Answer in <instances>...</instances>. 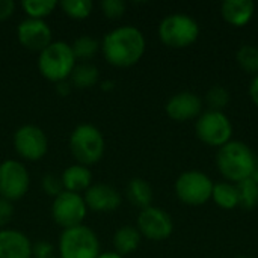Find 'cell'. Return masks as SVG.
<instances>
[{"instance_id": "obj_6", "label": "cell", "mask_w": 258, "mask_h": 258, "mask_svg": "<svg viewBox=\"0 0 258 258\" xmlns=\"http://www.w3.org/2000/svg\"><path fill=\"white\" fill-rule=\"evenodd\" d=\"M59 258H97L100 242L97 234L86 225L67 228L59 236Z\"/></svg>"}, {"instance_id": "obj_25", "label": "cell", "mask_w": 258, "mask_h": 258, "mask_svg": "<svg viewBox=\"0 0 258 258\" xmlns=\"http://www.w3.org/2000/svg\"><path fill=\"white\" fill-rule=\"evenodd\" d=\"M71 48H73L76 60L80 59L85 62V60L92 59L97 54V51L100 50V44L95 38H92L89 35H82L73 42Z\"/></svg>"}, {"instance_id": "obj_29", "label": "cell", "mask_w": 258, "mask_h": 258, "mask_svg": "<svg viewBox=\"0 0 258 258\" xmlns=\"http://www.w3.org/2000/svg\"><path fill=\"white\" fill-rule=\"evenodd\" d=\"M41 184H42L44 194L48 195V197L56 198L57 195H60V194L63 192L62 180H60V177H57V175H54V174H45V175L42 177Z\"/></svg>"}, {"instance_id": "obj_27", "label": "cell", "mask_w": 258, "mask_h": 258, "mask_svg": "<svg viewBox=\"0 0 258 258\" xmlns=\"http://www.w3.org/2000/svg\"><path fill=\"white\" fill-rule=\"evenodd\" d=\"M60 8L70 18L83 20L91 15L94 3L91 0H63L60 2Z\"/></svg>"}, {"instance_id": "obj_35", "label": "cell", "mask_w": 258, "mask_h": 258, "mask_svg": "<svg viewBox=\"0 0 258 258\" xmlns=\"http://www.w3.org/2000/svg\"><path fill=\"white\" fill-rule=\"evenodd\" d=\"M56 91H57V94H60L62 97H65V95H68L70 91H71V83H68L67 80L59 82V83H56Z\"/></svg>"}, {"instance_id": "obj_16", "label": "cell", "mask_w": 258, "mask_h": 258, "mask_svg": "<svg viewBox=\"0 0 258 258\" xmlns=\"http://www.w3.org/2000/svg\"><path fill=\"white\" fill-rule=\"evenodd\" d=\"M0 258H32V242L18 230H0Z\"/></svg>"}, {"instance_id": "obj_12", "label": "cell", "mask_w": 258, "mask_h": 258, "mask_svg": "<svg viewBox=\"0 0 258 258\" xmlns=\"http://www.w3.org/2000/svg\"><path fill=\"white\" fill-rule=\"evenodd\" d=\"M142 237L153 240V242H162L166 240L172 231H174V222L168 212L150 206L144 210H141L138 216V227Z\"/></svg>"}, {"instance_id": "obj_2", "label": "cell", "mask_w": 258, "mask_h": 258, "mask_svg": "<svg viewBox=\"0 0 258 258\" xmlns=\"http://www.w3.org/2000/svg\"><path fill=\"white\" fill-rule=\"evenodd\" d=\"M216 166L225 181L240 183L257 171L258 162L254 151L242 141H230L218 150Z\"/></svg>"}, {"instance_id": "obj_3", "label": "cell", "mask_w": 258, "mask_h": 258, "mask_svg": "<svg viewBox=\"0 0 258 258\" xmlns=\"http://www.w3.org/2000/svg\"><path fill=\"white\" fill-rule=\"evenodd\" d=\"M76 67V57L70 44L54 41L45 47L38 57V70L50 82L59 83L70 79Z\"/></svg>"}, {"instance_id": "obj_36", "label": "cell", "mask_w": 258, "mask_h": 258, "mask_svg": "<svg viewBox=\"0 0 258 258\" xmlns=\"http://www.w3.org/2000/svg\"><path fill=\"white\" fill-rule=\"evenodd\" d=\"M97 258H124L121 257L119 254H116V252H103V254H100Z\"/></svg>"}, {"instance_id": "obj_31", "label": "cell", "mask_w": 258, "mask_h": 258, "mask_svg": "<svg viewBox=\"0 0 258 258\" xmlns=\"http://www.w3.org/2000/svg\"><path fill=\"white\" fill-rule=\"evenodd\" d=\"M54 249L53 245L47 240H38L36 243H32V257L33 258H53Z\"/></svg>"}, {"instance_id": "obj_1", "label": "cell", "mask_w": 258, "mask_h": 258, "mask_svg": "<svg viewBox=\"0 0 258 258\" xmlns=\"http://www.w3.org/2000/svg\"><path fill=\"white\" fill-rule=\"evenodd\" d=\"M145 36L135 26H121L107 32L101 41L104 59L118 68L136 65L145 53Z\"/></svg>"}, {"instance_id": "obj_22", "label": "cell", "mask_w": 258, "mask_h": 258, "mask_svg": "<svg viewBox=\"0 0 258 258\" xmlns=\"http://www.w3.org/2000/svg\"><path fill=\"white\" fill-rule=\"evenodd\" d=\"M98 77H100V71L95 65H92L89 62H82L74 67V70L70 76V83L74 88L86 89V88L94 86L98 82Z\"/></svg>"}, {"instance_id": "obj_26", "label": "cell", "mask_w": 258, "mask_h": 258, "mask_svg": "<svg viewBox=\"0 0 258 258\" xmlns=\"http://www.w3.org/2000/svg\"><path fill=\"white\" fill-rule=\"evenodd\" d=\"M59 3L56 0H23L21 8L27 14L29 18L44 20V17L50 15Z\"/></svg>"}, {"instance_id": "obj_39", "label": "cell", "mask_w": 258, "mask_h": 258, "mask_svg": "<svg viewBox=\"0 0 258 258\" xmlns=\"http://www.w3.org/2000/svg\"><path fill=\"white\" fill-rule=\"evenodd\" d=\"M237 258H249V257H237Z\"/></svg>"}, {"instance_id": "obj_32", "label": "cell", "mask_w": 258, "mask_h": 258, "mask_svg": "<svg viewBox=\"0 0 258 258\" xmlns=\"http://www.w3.org/2000/svg\"><path fill=\"white\" fill-rule=\"evenodd\" d=\"M12 216H14L12 203L0 197V230H3V227H6L11 222Z\"/></svg>"}, {"instance_id": "obj_38", "label": "cell", "mask_w": 258, "mask_h": 258, "mask_svg": "<svg viewBox=\"0 0 258 258\" xmlns=\"http://www.w3.org/2000/svg\"><path fill=\"white\" fill-rule=\"evenodd\" d=\"M252 180H254V181L258 184V168H257V171L254 172V175H252Z\"/></svg>"}, {"instance_id": "obj_11", "label": "cell", "mask_w": 258, "mask_h": 258, "mask_svg": "<svg viewBox=\"0 0 258 258\" xmlns=\"http://www.w3.org/2000/svg\"><path fill=\"white\" fill-rule=\"evenodd\" d=\"M14 148L24 160H41L48 151V139L42 128L24 124L14 133Z\"/></svg>"}, {"instance_id": "obj_19", "label": "cell", "mask_w": 258, "mask_h": 258, "mask_svg": "<svg viewBox=\"0 0 258 258\" xmlns=\"http://www.w3.org/2000/svg\"><path fill=\"white\" fill-rule=\"evenodd\" d=\"M141 240H142V236H141V233H139V230L136 227L124 225V227L118 228L115 231V234H113L115 252L119 254L121 257L130 255L139 248Z\"/></svg>"}, {"instance_id": "obj_28", "label": "cell", "mask_w": 258, "mask_h": 258, "mask_svg": "<svg viewBox=\"0 0 258 258\" xmlns=\"http://www.w3.org/2000/svg\"><path fill=\"white\" fill-rule=\"evenodd\" d=\"M206 103L209 106V110L224 112V109L230 103V92H228V89L221 86V85L212 86L207 91V94H206Z\"/></svg>"}, {"instance_id": "obj_5", "label": "cell", "mask_w": 258, "mask_h": 258, "mask_svg": "<svg viewBox=\"0 0 258 258\" xmlns=\"http://www.w3.org/2000/svg\"><path fill=\"white\" fill-rule=\"evenodd\" d=\"M160 41L171 48H186L200 38L198 21L187 14H171L159 24Z\"/></svg>"}, {"instance_id": "obj_8", "label": "cell", "mask_w": 258, "mask_h": 258, "mask_svg": "<svg viewBox=\"0 0 258 258\" xmlns=\"http://www.w3.org/2000/svg\"><path fill=\"white\" fill-rule=\"evenodd\" d=\"M195 133L203 144L221 148L231 141L233 124L224 112L206 110L197 118Z\"/></svg>"}, {"instance_id": "obj_24", "label": "cell", "mask_w": 258, "mask_h": 258, "mask_svg": "<svg viewBox=\"0 0 258 258\" xmlns=\"http://www.w3.org/2000/svg\"><path fill=\"white\" fill-rule=\"evenodd\" d=\"M236 60L239 67L249 74H258V45L245 44L236 53Z\"/></svg>"}, {"instance_id": "obj_9", "label": "cell", "mask_w": 258, "mask_h": 258, "mask_svg": "<svg viewBox=\"0 0 258 258\" xmlns=\"http://www.w3.org/2000/svg\"><path fill=\"white\" fill-rule=\"evenodd\" d=\"M88 207L80 194H73L63 190L53 200L51 204V216L53 221L62 227L63 230L82 225L86 218Z\"/></svg>"}, {"instance_id": "obj_14", "label": "cell", "mask_w": 258, "mask_h": 258, "mask_svg": "<svg viewBox=\"0 0 258 258\" xmlns=\"http://www.w3.org/2000/svg\"><path fill=\"white\" fill-rule=\"evenodd\" d=\"M165 110L166 115L177 122L197 119L203 113V100L192 91H181L168 100Z\"/></svg>"}, {"instance_id": "obj_17", "label": "cell", "mask_w": 258, "mask_h": 258, "mask_svg": "<svg viewBox=\"0 0 258 258\" xmlns=\"http://www.w3.org/2000/svg\"><path fill=\"white\" fill-rule=\"evenodd\" d=\"M255 14L252 0H225L221 5L222 18L234 27H245Z\"/></svg>"}, {"instance_id": "obj_7", "label": "cell", "mask_w": 258, "mask_h": 258, "mask_svg": "<svg viewBox=\"0 0 258 258\" xmlns=\"http://www.w3.org/2000/svg\"><path fill=\"white\" fill-rule=\"evenodd\" d=\"M213 186L215 183L207 174L192 169L180 174L174 189L177 198L181 203H184L186 206L198 207V206H204L212 200Z\"/></svg>"}, {"instance_id": "obj_37", "label": "cell", "mask_w": 258, "mask_h": 258, "mask_svg": "<svg viewBox=\"0 0 258 258\" xmlns=\"http://www.w3.org/2000/svg\"><path fill=\"white\" fill-rule=\"evenodd\" d=\"M107 88L112 89V88H113V82H104V83H103V89H107Z\"/></svg>"}, {"instance_id": "obj_34", "label": "cell", "mask_w": 258, "mask_h": 258, "mask_svg": "<svg viewBox=\"0 0 258 258\" xmlns=\"http://www.w3.org/2000/svg\"><path fill=\"white\" fill-rule=\"evenodd\" d=\"M249 97H251L252 103L258 107V74L254 76V79L251 80V85H249Z\"/></svg>"}, {"instance_id": "obj_18", "label": "cell", "mask_w": 258, "mask_h": 258, "mask_svg": "<svg viewBox=\"0 0 258 258\" xmlns=\"http://www.w3.org/2000/svg\"><path fill=\"white\" fill-rule=\"evenodd\" d=\"M60 180L63 184V190L73 192V194H80V192H86L91 187L92 174L88 169V166L77 163V165L68 166L62 172Z\"/></svg>"}, {"instance_id": "obj_10", "label": "cell", "mask_w": 258, "mask_h": 258, "mask_svg": "<svg viewBox=\"0 0 258 258\" xmlns=\"http://www.w3.org/2000/svg\"><path fill=\"white\" fill-rule=\"evenodd\" d=\"M30 186V177L26 166L18 160H5L0 163V197L8 201L21 200Z\"/></svg>"}, {"instance_id": "obj_15", "label": "cell", "mask_w": 258, "mask_h": 258, "mask_svg": "<svg viewBox=\"0 0 258 258\" xmlns=\"http://www.w3.org/2000/svg\"><path fill=\"white\" fill-rule=\"evenodd\" d=\"M86 207L92 212H115L121 206V194L109 184H91L83 197Z\"/></svg>"}, {"instance_id": "obj_30", "label": "cell", "mask_w": 258, "mask_h": 258, "mask_svg": "<svg viewBox=\"0 0 258 258\" xmlns=\"http://www.w3.org/2000/svg\"><path fill=\"white\" fill-rule=\"evenodd\" d=\"M101 11L104 14V17L107 18H121L125 12V2L124 0H103L101 2Z\"/></svg>"}, {"instance_id": "obj_20", "label": "cell", "mask_w": 258, "mask_h": 258, "mask_svg": "<svg viewBox=\"0 0 258 258\" xmlns=\"http://www.w3.org/2000/svg\"><path fill=\"white\" fill-rule=\"evenodd\" d=\"M125 194L128 201L141 210L150 207L153 203V187L144 178H132L127 184Z\"/></svg>"}, {"instance_id": "obj_21", "label": "cell", "mask_w": 258, "mask_h": 258, "mask_svg": "<svg viewBox=\"0 0 258 258\" xmlns=\"http://www.w3.org/2000/svg\"><path fill=\"white\" fill-rule=\"evenodd\" d=\"M212 200L222 210H233V209L239 207V195H237L236 184L230 183V181L215 183L213 192H212Z\"/></svg>"}, {"instance_id": "obj_13", "label": "cell", "mask_w": 258, "mask_h": 258, "mask_svg": "<svg viewBox=\"0 0 258 258\" xmlns=\"http://www.w3.org/2000/svg\"><path fill=\"white\" fill-rule=\"evenodd\" d=\"M17 36L20 44L29 51L41 53L45 47H48L53 42L50 26L44 20L29 17L20 21L17 27Z\"/></svg>"}, {"instance_id": "obj_4", "label": "cell", "mask_w": 258, "mask_h": 258, "mask_svg": "<svg viewBox=\"0 0 258 258\" xmlns=\"http://www.w3.org/2000/svg\"><path fill=\"white\" fill-rule=\"evenodd\" d=\"M104 138L92 124H80L70 135V151L79 165H95L104 156Z\"/></svg>"}, {"instance_id": "obj_40", "label": "cell", "mask_w": 258, "mask_h": 258, "mask_svg": "<svg viewBox=\"0 0 258 258\" xmlns=\"http://www.w3.org/2000/svg\"><path fill=\"white\" fill-rule=\"evenodd\" d=\"M53 258H59V257H53Z\"/></svg>"}, {"instance_id": "obj_23", "label": "cell", "mask_w": 258, "mask_h": 258, "mask_svg": "<svg viewBox=\"0 0 258 258\" xmlns=\"http://www.w3.org/2000/svg\"><path fill=\"white\" fill-rule=\"evenodd\" d=\"M239 195V207L245 210H252L258 204V184L251 178L243 180L236 184Z\"/></svg>"}, {"instance_id": "obj_33", "label": "cell", "mask_w": 258, "mask_h": 258, "mask_svg": "<svg viewBox=\"0 0 258 258\" xmlns=\"http://www.w3.org/2000/svg\"><path fill=\"white\" fill-rule=\"evenodd\" d=\"M15 9V3L12 0H0V21L8 20Z\"/></svg>"}]
</instances>
